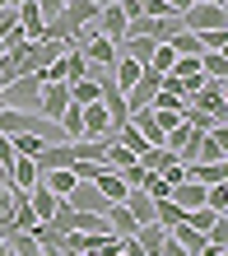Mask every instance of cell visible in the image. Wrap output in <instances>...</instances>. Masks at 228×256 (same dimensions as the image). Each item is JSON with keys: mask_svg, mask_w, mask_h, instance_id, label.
Listing matches in <instances>:
<instances>
[{"mask_svg": "<svg viewBox=\"0 0 228 256\" xmlns=\"http://www.w3.org/2000/svg\"><path fill=\"white\" fill-rule=\"evenodd\" d=\"M0 94H5V108L38 112V102H42V74H19V80L0 84Z\"/></svg>", "mask_w": 228, "mask_h": 256, "instance_id": "cell-1", "label": "cell"}, {"mask_svg": "<svg viewBox=\"0 0 228 256\" xmlns=\"http://www.w3.org/2000/svg\"><path fill=\"white\" fill-rule=\"evenodd\" d=\"M182 28H191V33H214V28H228V10L214 5V0H196V5L182 14Z\"/></svg>", "mask_w": 228, "mask_h": 256, "instance_id": "cell-2", "label": "cell"}, {"mask_svg": "<svg viewBox=\"0 0 228 256\" xmlns=\"http://www.w3.org/2000/svg\"><path fill=\"white\" fill-rule=\"evenodd\" d=\"M98 14H102V5H98V0H66V10H60V19H66L70 38H74L80 28L98 24ZM66 47H70V42H66Z\"/></svg>", "mask_w": 228, "mask_h": 256, "instance_id": "cell-3", "label": "cell"}, {"mask_svg": "<svg viewBox=\"0 0 228 256\" xmlns=\"http://www.w3.org/2000/svg\"><path fill=\"white\" fill-rule=\"evenodd\" d=\"M158 88H163V74L144 66V74H140V80H135V88L126 94V112H144L149 102H154V94H158Z\"/></svg>", "mask_w": 228, "mask_h": 256, "instance_id": "cell-4", "label": "cell"}, {"mask_svg": "<svg viewBox=\"0 0 228 256\" xmlns=\"http://www.w3.org/2000/svg\"><path fill=\"white\" fill-rule=\"evenodd\" d=\"M66 205H70V210H88V214H108L112 200H108L94 182H74V191L66 196Z\"/></svg>", "mask_w": 228, "mask_h": 256, "instance_id": "cell-5", "label": "cell"}, {"mask_svg": "<svg viewBox=\"0 0 228 256\" xmlns=\"http://www.w3.org/2000/svg\"><path fill=\"white\" fill-rule=\"evenodd\" d=\"M168 74H172V80L182 84V94H186V98H191L196 88L205 84V70H200V56H177V66H172Z\"/></svg>", "mask_w": 228, "mask_h": 256, "instance_id": "cell-6", "label": "cell"}, {"mask_svg": "<svg viewBox=\"0 0 228 256\" xmlns=\"http://www.w3.org/2000/svg\"><path fill=\"white\" fill-rule=\"evenodd\" d=\"M70 108V84H42V102H38V112L47 116V122H60V112Z\"/></svg>", "mask_w": 228, "mask_h": 256, "instance_id": "cell-7", "label": "cell"}, {"mask_svg": "<svg viewBox=\"0 0 228 256\" xmlns=\"http://www.w3.org/2000/svg\"><path fill=\"white\" fill-rule=\"evenodd\" d=\"M84 135L88 140H102V135H116V126H112V112H108V102H88L84 108Z\"/></svg>", "mask_w": 228, "mask_h": 256, "instance_id": "cell-8", "label": "cell"}, {"mask_svg": "<svg viewBox=\"0 0 228 256\" xmlns=\"http://www.w3.org/2000/svg\"><path fill=\"white\" fill-rule=\"evenodd\" d=\"M191 108H196V112H210V116L219 122V116H224V84L205 80V84H200V88L191 94Z\"/></svg>", "mask_w": 228, "mask_h": 256, "instance_id": "cell-9", "label": "cell"}, {"mask_svg": "<svg viewBox=\"0 0 228 256\" xmlns=\"http://www.w3.org/2000/svg\"><path fill=\"white\" fill-rule=\"evenodd\" d=\"M98 33L102 38H112V42H121V38H126V28H130V19H126V10H121V5H102V14H98Z\"/></svg>", "mask_w": 228, "mask_h": 256, "instance_id": "cell-10", "label": "cell"}, {"mask_svg": "<svg viewBox=\"0 0 228 256\" xmlns=\"http://www.w3.org/2000/svg\"><path fill=\"white\" fill-rule=\"evenodd\" d=\"M28 205H33V214H38V224H52V214H56V205H60V196L52 191V186H28Z\"/></svg>", "mask_w": 228, "mask_h": 256, "instance_id": "cell-11", "label": "cell"}, {"mask_svg": "<svg viewBox=\"0 0 228 256\" xmlns=\"http://www.w3.org/2000/svg\"><path fill=\"white\" fill-rule=\"evenodd\" d=\"M154 196H149L144 186H130L126 191V210H130V214H135V224H154Z\"/></svg>", "mask_w": 228, "mask_h": 256, "instance_id": "cell-12", "label": "cell"}, {"mask_svg": "<svg viewBox=\"0 0 228 256\" xmlns=\"http://www.w3.org/2000/svg\"><path fill=\"white\" fill-rule=\"evenodd\" d=\"M94 186L102 191V196H108V200H126V177H121L116 168H108V163H102V168H98V177H94Z\"/></svg>", "mask_w": 228, "mask_h": 256, "instance_id": "cell-13", "label": "cell"}, {"mask_svg": "<svg viewBox=\"0 0 228 256\" xmlns=\"http://www.w3.org/2000/svg\"><path fill=\"white\" fill-rule=\"evenodd\" d=\"M140 74H144V66H140V61H130V56H116V66H112V84L121 88V94H130Z\"/></svg>", "mask_w": 228, "mask_h": 256, "instance_id": "cell-14", "label": "cell"}, {"mask_svg": "<svg viewBox=\"0 0 228 256\" xmlns=\"http://www.w3.org/2000/svg\"><path fill=\"white\" fill-rule=\"evenodd\" d=\"M38 182H42V186H52L60 200H66V196L74 191V182H80V177H74V168H47V172H38Z\"/></svg>", "mask_w": 228, "mask_h": 256, "instance_id": "cell-15", "label": "cell"}, {"mask_svg": "<svg viewBox=\"0 0 228 256\" xmlns=\"http://www.w3.org/2000/svg\"><path fill=\"white\" fill-rule=\"evenodd\" d=\"M172 163H182V158L172 154V149H168V144H149V149H144V154H140V168H149V172H168V168H172Z\"/></svg>", "mask_w": 228, "mask_h": 256, "instance_id": "cell-16", "label": "cell"}, {"mask_svg": "<svg viewBox=\"0 0 228 256\" xmlns=\"http://www.w3.org/2000/svg\"><path fill=\"white\" fill-rule=\"evenodd\" d=\"M108 224H112L116 238H130L135 228H140V224H135V214L126 210V200H112V205H108Z\"/></svg>", "mask_w": 228, "mask_h": 256, "instance_id": "cell-17", "label": "cell"}, {"mask_svg": "<svg viewBox=\"0 0 228 256\" xmlns=\"http://www.w3.org/2000/svg\"><path fill=\"white\" fill-rule=\"evenodd\" d=\"M10 182H14V191L38 186V163L28 158V154H19V158H14V168H10Z\"/></svg>", "mask_w": 228, "mask_h": 256, "instance_id": "cell-18", "label": "cell"}, {"mask_svg": "<svg viewBox=\"0 0 228 256\" xmlns=\"http://www.w3.org/2000/svg\"><path fill=\"white\" fill-rule=\"evenodd\" d=\"M172 238H177V242H182V252H186V256H196V252H200L205 242H210V238L200 233V228H191V224L186 219H182V224H172V228H168Z\"/></svg>", "mask_w": 228, "mask_h": 256, "instance_id": "cell-19", "label": "cell"}, {"mask_svg": "<svg viewBox=\"0 0 228 256\" xmlns=\"http://www.w3.org/2000/svg\"><path fill=\"white\" fill-rule=\"evenodd\" d=\"M60 130H66V140H84V108L70 98V108L60 112Z\"/></svg>", "mask_w": 228, "mask_h": 256, "instance_id": "cell-20", "label": "cell"}, {"mask_svg": "<svg viewBox=\"0 0 228 256\" xmlns=\"http://www.w3.org/2000/svg\"><path fill=\"white\" fill-rule=\"evenodd\" d=\"M168 47H172L177 56H205V47H200V33H191V28L172 33V38H168Z\"/></svg>", "mask_w": 228, "mask_h": 256, "instance_id": "cell-21", "label": "cell"}, {"mask_svg": "<svg viewBox=\"0 0 228 256\" xmlns=\"http://www.w3.org/2000/svg\"><path fill=\"white\" fill-rule=\"evenodd\" d=\"M200 70H205V80L228 84V56H224V52H205V56H200Z\"/></svg>", "mask_w": 228, "mask_h": 256, "instance_id": "cell-22", "label": "cell"}, {"mask_svg": "<svg viewBox=\"0 0 228 256\" xmlns=\"http://www.w3.org/2000/svg\"><path fill=\"white\" fill-rule=\"evenodd\" d=\"M70 98L80 102V108H88V102L102 98V88H98V80H74V84H70Z\"/></svg>", "mask_w": 228, "mask_h": 256, "instance_id": "cell-23", "label": "cell"}, {"mask_svg": "<svg viewBox=\"0 0 228 256\" xmlns=\"http://www.w3.org/2000/svg\"><path fill=\"white\" fill-rule=\"evenodd\" d=\"M182 219H186V214H182V205L172 200V196L154 205V224H163V228H172V224H182Z\"/></svg>", "mask_w": 228, "mask_h": 256, "instance_id": "cell-24", "label": "cell"}, {"mask_svg": "<svg viewBox=\"0 0 228 256\" xmlns=\"http://www.w3.org/2000/svg\"><path fill=\"white\" fill-rule=\"evenodd\" d=\"M116 140H121V144H126V149H130V154H135V158H140V154H144V149H149V140H144V135H140V130H135L130 122H126V126H121V130H116Z\"/></svg>", "mask_w": 228, "mask_h": 256, "instance_id": "cell-25", "label": "cell"}, {"mask_svg": "<svg viewBox=\"0 0 228 256\" xmlns=\"http://www.w3.org/2000/svg\"><path fill=\"white\" fill-rule=\"evenodd\" d=\"M177 66V52L168 47V42H158V47H154V56H149V70H158V74H168Z\"/></svg>", "mask_w": 228, "mask_h": 256, "instance_id": "cell-26", "label": "cell"}, {"mask_svg": "<svg viewBox=\"0 0 228 256\" xmlns=\"http://www.w3.org/2000/svg\"><path fill=\"white\" fill-rule=\"evenodd\" d=\"M10 140H14V149H19V154H28V158H38L42 149L52 144V140H42V135H10Z\"/></svg>", "mask_w": 228, "mask_h": 256, "instance_id": "cell-27", "label": "cell"}, {"mask_svg": "<svg viewBox=\"0 0 228 256\" xmlns=\"http://www.w3.org/2000/svg\"><path fill=\"white\" fill-rule=\"evenodd\" d=\"M205 205L214 210V214H224V210H228V182H214V186H210L205 191Z\"/></svg>", "mask_w": 228, "mask_h": 256, "instance_id": "cell-28", "label": "cell"}, {"mask_svg": "<svg viewBox=\"0 0 228 256\" xmlns=\"http://www.w3.org/2000/svg\"><path fill=\"white\" fill-rule=\"evenodd\" d=\"M205 238H210V247H228V214H219L214 224H210Z\"/></svg>", "mask_w": 228, "mask_h": 256, "instance_id": "cell-29", "label": "cell"}, {"mask_svg": "<svg viewBox=\"0 0 228 256\" xmlns=\"http://www.w3.org/2000/svg\"><path fill=\"white\" fill-rule=\"evenodd\" d=\"M214 219H219V214H214L210 205H200V210H186V224H191V228H200V233H205V228H210Z\"/></svg>", "mask_w": 228, "mask_h": 256, "instance_id": "cell-30", "label": "cell"}, {"mask_svg": "<svg viewBox=\"0 0 228 256\" xmlns=\"http://www.w3.org/2000/svg\"><path fill=\"white\" fill-rule=\"evenodd\" d=\"M154 116H158V126H163V135H168V130H172L177 122H182V112H154Z\"/></svg>", "mask_w": 228, "mask_h": 256, "instance_id": "cell-31", "label": "cell"}, {"mask_svg": "<svg viewBox=\"0 0 228 256\" xmlns=\"http://www.w3.org/2000/svg\"><path fill=\"white\" fill-rule=\"evenodd\" d=\"M163 5H168V10H172V14H186V10H191V5H196V0H163Z\"/></svg>", "mask_w": 228, "mask_h": 256, "instance_id": "cell-32", "label": "cell"}, {"mask_svg": "<svg viewBox=\"0 0 228 256\" xmlns=\"http://www.w3.org/2000/svg\"><path fill=\"white\" fill-rule=\"evenodd\" d=\"M0 186H14V182H10V168H5V163H0Z\"/></svg>", "mask_w": 228, "mask_h": 256, "instance_id": "cell-33", "label": "cell"}, {"mask_svg": "<svg viewBox=\"0 0 228 256\" xmlns=\"http://www.w3.org/2000/svg\"><path fill=\"white\" fill-rule=\"evenodd\" d=\"M219 177H224V182H228V154L219 158Z\"/></svg>", "mask_w": 228, "mask_h": 256, "instance_id": "cell-34", "label": "cell"}, {"mask_svg": "<svg viewBox=\"0 0 228 256\" xmlns=\"http://www.w3.org/2000/svg\"><path fill=\"white\" fill-rule=\"evenodd\" d=\"M0 10H19V0H0Z\"/></svg>", "mask_w": 228, "mask_h": 256, "instance_id": "cell-35", "label": "cell"}, {"mask_svg": "<svg viewBox=\"0 0 228 256\" xmlns=\"http://www.w3.org/2000/svg\"><path fill=\"white\" fill-rule=\"evenodd\" d=\"M224 214H228V210H224Z\"/></svg>", "mask_w": 228, "mask_h": 256, "instance_id": "cell-36", "label": "cell"}]
</instances>
